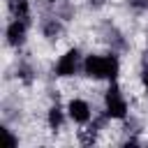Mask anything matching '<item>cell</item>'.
I'll return each mask as SVG.
<instances>
[{
  "instance_id": "obj_1",
  "label": "cell",
  "mask_w": 148,
  "mask_h": 148,
  "mask_svg": "<svg viewBox=\"0 0 148 148\" xmlns=\"http://www.w3.org/2000/svg\"><path fill=\"white\" fill-rule=\"evenodd\" d=\"M120 72V60L118 56L113 53H106V56H86L83 58V74L90 76V79H109L113 81Z\"/></svg>"
},
{
  "instance_id": "obj_2",
  "label": "cell",
  "mask_w": 148,
  "mask_h": 148,
  "mask_svg": "<svg viewBox=\"0 0 148 148\" xmlns=\"http://www.w3.org/2000/svg\"><path fill=\"white\" fill-rule=\"evenodd\" d=\"M104 109H106V118H116V120H123L127 116V99L120 90L118 83H111L106 95H104Z\"/></svg>"
},
{
  "instance_id": "obj_3",
  "label": "cell",
  "mask_w": 148,
  "mask_h": 148,
  "mask_svg": "<svg viewBox=\"0 0 148 148\" xmlns=\"http://www.w3.org/2000/svg\"><path fill=\"white\" fill-rule=\"evenodd\" d=\"M79 69H83V60H81V51L79 49H69V51H65L60 58H58V62H56V76H62V79H67V76H74Z\"/></svg>"
},
{
  "instance_id": "obj_4",
  "label": "cell",
  "mask_w": 148,
  "mask_h": 148,
  "mask_svg": "<svg viewBox=\"0 0 148 148\" xmlns=\"http://www.w3.org/2000/svg\"><path fill=\"white\" fill-rule=\"evenodd\" d=\"M28 25H30V18H14V21H9V25H7V30H5L7 44L14 46V49H18V46L25 42Z\"/></svg>"
},
{
  "instance_id": "obj_5",
  "label": "cell",
  "mask_w": 148,
  "mask_h": 148,
  "mask_svg": "<svg viewBox=\"0 0 148 148\" xmlns=\"http://www.w3.org/2000/svg\"><path fill=\"white\" fill-rule=\"evenodd\" d=\"M67 116H69L74 123H90L92 111H90V106H88L86 99H69V104H67Z\"/></svg>"
},
{
  "instance_id": "obj_6",
  "label": "cell",
  "mask_w": 148,
  "mask_h": 148,
  "mask_svg": "<svg viewBox=\"0 0 148 148\" xmlns=\"http://www.w3.org/2000/svg\"><path fill=\"white\" fill-rule=\"evenodd\" d=\"M7 7L14 18H30V5L28 0H7Z\"/></svg>"
},
{
  "instance_id": "obj_7",
  "label": "cell",
  "mask_w": 148,
  "mask_h": 148,
  "mask_svg": "<svg viewBox=\"0 0 148 148\" xmlns=\"http://www.w3.org/2000/svg\"><path fill=\"white\" fill-rule=\"evenodd\" d=\"M42 32H44V37H49V39H58L60 37V32H62V23L58 21V18H46L44 23H42Z\"/></svg>"
},
{
  "instance_id": "obj_8",
  "label": "cell",
  "mask_w": 148,
  "mask_h": 148,
  "mask_svg": "<svg viewBox=\"0 0 148 148\" xmlns=\"http://www.w3.org/2000/svg\"><path fill=\"white\" fill-rule=\"evenodd\" d=\"M62 120H65L62 109H60L58 104L51 106V109H49V127H51V130H60V127H62Z\"/></svg>"
},
{
  "instance_id": "obj_9",
  "label": "cell",
  "mask_w": 148,
  "mask_h": 148,
  "mask_svg": "<svg viewBox=\"0 0 148 148\" xmlns=\"http://www.w3.org/2000/svg\"><path fill=\"white\" fill-rule=\"evenodd\" d=\"M2 134H5V139H7V143H9V146H18V139L12 134V130H7V127H5V130H2Z\"/></svg>"
},
{
  "instance_id": "obj_10",
  "label": "cell",
  "mask_w": 148,
  "mask_h": 148,
  "mask_svg": "<svg viewBox=\"0 0 148 148\" xmlns=\"http://www.w3.org/2000/svg\"><path fill=\"white\" fill-rule=\"evenodd\" d=\"M132 7H141V9H146V7H148V0H132Z\"/></svg>"
},
{
  "instance_id": "obj_11",
  "label": "cell",
  "mask_w": 148,
  "mask_h": 148,
  "mask_svg": "<svg viewBox=\"0 0 148 148\" xmlns=\"http://www.w3.org/2000/svg\"><path fill=\"white\" fill-rule=\"evenodd\" d=\"M141 79H143V83H146V88H148V65L143 67V72H141Z\"/></svg>"
},
{
  "instance_id": "obj_12",
  "label": "cell",
  "mask_w": 148,
  "mask_h": 148,
  "mask_svg": "<svg viewBox=\"0 0 148 148\" xmlns=\"http://www.w3.org/2000/svg\"><path fill=\"white\" fill-rule=\"evenodd\" d=\"M90 5H92V7H102V5H104V0H90Z\"/></svg>"
},
{
  "instance_id": "obj_13",
  "label": "cell",
  "mask_w": 148,
  "mask_h": 148,
  "mask_svg": "<svg viewBox=\"0 0 148 148\" xmlns=\"http://www.w3.org/2000/svg\"><path fill=\"white\" fill-rule=\"evenodd\" d=\"M46 2H58V0H46Z\"/></svg>"
}]
</instances>
